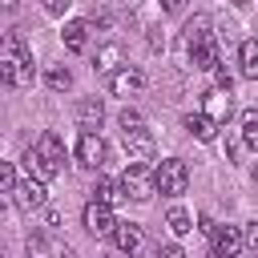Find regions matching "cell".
I'll list each match as a JSON object with an SVG mask.
<instances>
[{"instance_id": "6da1fadb", "label": "cell", "mask_w": 258, "mask_h": 258, "mask_svg": "<svg viewBox=\"0 0 258 258\" xmlns=\"http://www.w3.org/2000/svg\"><path fill=\"white\" fill-rule=\"evenodd\" d=\"M0 77L8 89H28L32 85V52L20 32H8L0 44Z\"/></svg>"}, {"instance_id": "7a4b0ae2", "label": "cell", "mask_w": 258, "mask_h": 258, "mask_svg": "<svg viewBox=\"0 0 258 258\" xmlns=\"http://www.w3.org/2000/svg\"><path fill=\"white\" fill-rule=\"evenodd\" d=\"M24 161H28V173H36V177L48 181V177H56L64 169V141L56 133H40L36 145L24 149Z\"/></svg>"}, {"instance_id": "3957f363", "label": "cell", "mask_w": 258, "mask_h": 258, "mask_svg": "<svg viewBox=\"0 0 258 258\" xmlns=\"http://www.w3.org/2000/svg\"><path fill=\"white\" fill-rule=\"evenodd\" d=\"M121 189H125L129 202H149L153 194H161L157 189V169L145 165V161H129L125 173H121Z\"/></svg>"}, {"instance_id": "277c9868", "label": "cell", "mask_w": 258, "mask_h": 258, "mask_svg": "<svg viewBox=\"0 0 258 258\" xmlns=\"http://www.w3.org/2000/svg\"><path fill=\"white\" fill-rule=\"evenodd\" d=\"M157 189H161L165 198H181V194L189 189V165H185L181 157H165V161L157 165Z\"/></svg>"}, {"instance_id": "5b68a950", "label": "cell", "mask_w": 258, "mask_h": 258, "mask_svg": "<svg viewBox=\"0 0 258 258\" xmlns=\"http://www.w3.org/2000/svg\"><path fill=\"white\" fill-rule=\"evenodd\" d=\"M105 157H109V145H105L101 133H81V137H77V165H85V169H101Z\"/></svg>"}, {"instance_id": "8992f818", "label": "cell", "mask_w": 258, "mask_h": 258, "mask_svg": "<svg viewBox=\"0 0 258 258\" xmlns=\"http://www.w3.org/2000/svg\"><path fill=\"white\" fill-rule=\"evenodd\" d=\"M12 206H16L20 214L40 210V206H44V177H36V173L20 177V185H16V194H12Z\"/></svg>"}, {"instance_id": "52a82bcc", "label": "cell", "mask_w": 258, "mask_h": 258, "mask_svg": "<svg viewBox=\"0 0 258 258\" xmlns=\"http://www.w3.org/2000/svg\"><path fill=\"white\" fill-rule=\"evenodd\" d=\"M117 226H121V222H117L113 206H101V202H89V206H85V230H89V234H97V238H113Z\"/></svg>"}, {"instance_id": "ba28073f", "label": "cell", "mask_w": 258, "mask_h": 258, "mask_svg": "<svg viewBox=\"0 0 258 258\" xmlns=\"http://www.w3.org/2000/svg\"><path fill=\"white\" fill-rule=\"evenodd\" d=\"M210 238H214V258H238L246 246V234L238 226H218Z\"/></svg>"}, {"instance_id": "9c48e42d", "label": "cell", "mask_w": 258, "mask_h": 258, "mask_svg": "<svg viewBox=\"0 0 258 258\" xmlns=\"http://www.w3.org/2000/svg\"><path fill=\"white\" fill-rule=\"evenodd\" d=\"M28 254H36V258H77V250L69 242L52 238V234H32L28 238Z\"/></svg>"}, {"instance_id": "30bf717a", "label": "cell", "mask_w": 258, "mask_h": 258, "mask_svg": "<svg viewBox=\"0 0 258 258\" xmlns=\"http://www.w3.org/2000/svg\"><path fill=\"white\" fill-rule=\"evenodd\" d=\"M145 89V77H141V69H133V64H125V69H117L113 77H109V93H117V97H133V93H141Z\"/></svg>"}, {"instance_id": "8fae6325", "label": "cell", "mask_w": 258, "mask_h": 258, "mask_svg": "<svg viewBox=\"0 0 258 258\" xmlns=\"http://www.w3.org/2000/svg\"><path fill=\"white\" fill-rule=\"evenodd\" d=\"M121 141H125V153L129 161H145L153 153V133L141 125V129H121Z\"/></svg>"}, {"instance_id": "7c38bea8", "label": "cell", "mask_w": 258, "mask_h": 258, "mask_svg": "<svg viewBox=\"0 0 258 258\" xmlns=\"http://www.w3.org/2000/svg\"><path fill=\"white\" fill-rule=\"evenodd\" d=\"M202 97H206V101H202V113H206V117H214L218 125H222V121H230L234 105H230V93H226V89H218V85H214V89H206Z\"/></svg>"}, {"instance_id": "4fadbf2b", "label": "cell", "mask_w": 258, "mask_h": 258, "mask_svg": "<svg viewBox=\"0 0 258 258\" xmlns=\"http://www.w3.org/2000/svg\"><path fill=\"white\" fill-rule=\"evenodd\" d=\"M113 242H117V250H121V254H129V258L145 250V234H141V226H137V222H121V226L113 230Z\"/></svg>"}, {"instance_id": "5bb4252c", "label": "cell", "mask_w": 258, "mask_h": 258, "mask_svg": "<svg viewBox=\"0 0 258 258\" xmlns=\"http://www.w3.org/2000/svg\"><path fill=\"white\" fill-rule=\"evenodd\" d=\"M93 69H97V73H105V77H113L117 69H125V48H121L117 40L101 44V48H97V60H93Z\"/></svg>"}, {"instance_id": "9a60e30c", "label": "cell", "mask_w": 258, "mask_h": 258, "mask_svg": "<svg viewBox=\"0 0 258 258\" xmlns=\"http://www.w3.org/2000/svg\"><path fill=\"white\" fill-rule=\"evenodd\" d=\"M77 121H81L85 133L101 129V121H105V105H101V97H85V101H77Z\"/></svg>"}, {"instance_id": "2e32d148", "label": "cell", "mask_w": 258, "mask_h": 258, "mask_svg": "<svg viewBox=\"0 0 258 258\" xmlns=\"http://www.w3.org/2000/svg\"><path fill=\"white\" fill-rule=\"evenodd\" d=\"M218 52H222V48H218V40L210 36V40H202V44L189 48V64L202 69V73H210V69H218Z\"/></svg>"}, {"instance_id": "e0dca14e", "label": "cell", "mask_w": 258, "mask_h": 258, "mask_svg": "<svg viewBox=\"0 0 258 258\" xmlns=\"http://www.w3.org/2000/svg\"><path fill=\"white\" fill-rule=\"evenodd\" d=\"M60 40H64L69 52H85L89 48V20H69L64 32H60Z\"/></svg>"}, {"instance_id": "ac0fdd59", "label": "cell", "mask_w": 258, "mask_h": 258, "mask_svg": "<svg viewBox=\"0 0 258 258\" xmlns=\"http://www.w3.org/2000/svg\"><path fill=\"white\" fill-rule=\"evenodd\" d=\"M198 141H214L218 137V121L214 117H206V113H185V121H181Z\"/></svg>"}, {"instance_id": "d6986e66", "label": "cell", "mask_w": 258, "mask_h": 258, "mask_svg": "<svg viewBox=\"0 0 258 258\" xmlns=\"http://www.w3.org/2000/svg\"><path fill=\"white\" fill-rule=\"evenodd\" d=\"M238 69H242L246 81H258V36L242 40V48H238Z\"/></svg>"}, {"instance_id": "ffe728a7", "label": "cell", "mask_w": 258, "mask_h": 258, "mask_svg": "<svg viewBox=\"0 0 258 258\" xmlns=\"http://www.w3.org/2000/svg\"><path fill=\"white\" fill-rule=\"evenodd\" d=\"M214 24H210V16L206 12H198V16H189L185 20V48H194V44H202V40H210L214 32H210Z\"/></svg>"}, {"instance_id": "44dd1931", "label": "cell", "mask_w": 258, "mask_h": 258, "mask_svg": "<svg viewBox=\"0 0 258 258\" xmlns=\"http://www.w3.org/2000/svg\"><path fill=\"white\" fill-rule=\"evenodd\" d=\"M121 198H125L121 181H113V177H97V185H93V202H101V206H117Z\"/></svg>"}, {"instance_id": "7402d4cb", "label": "cell", "mask_w": 258, "mask_h": 258, "mask_svg": "<svg viewBox=\"0 0 258 258\" xmlns=\"http://www.w3.org/2000/svg\"><path fill=\"white\" fill-rule=\"evenodd\" d=\"M242 141H246V149H258V109H246L242 113Z\"/></svg>"}, {"instance_id": "603a6c76", "label": "cell", "mask_w": 258, "mask_h": 258, "mask_svg": "<svg viewBox=\"0 0 258 258\" xmlns=\"http://www.w3.org/2000/svg\"><path fill=\"white\" fill-rule=\"evenodd\" d=\"M44 81H48V89H52V93H69V89H73V73H69L64 64L48 69V73H44Z\"/></svg>"}, {"instance_id": "cb8c5ba5", "label": "cell", "mask_w": 258, "mask_h": 258, "mask_svg": "<svg viewBox=\"0 0 258 258\" xmlns=\"http://www.w3.org/2000/svg\"><path fill=\"white\" fill-rule=\"evenodd\" d=\"M165 222H169V230H173V234H177V238H181V234H189V230H194V218H189V214H185V210H181V206H173V210H169V218H165Z\"/></svg>"}, {"instance_id": "d4e9b609", "label": "cell", "mask_w": 258, "mask_h": 258, "mask_svg": "<svg viewBox=\"0 0 258 258\" xmlns=\"http://www.w3.org/2000/svg\"><path fill=\"white\" fill-rule=\"evenodd\" d=\"M0 185H4V194H16L20 177H16V165H12V161H4V165H0Z\"/></svg>"}, {"instance_id": "484cf974", "label": "cell", "mask_w": 258, "mask_h": 258, "mask_svg": "<svg viewBox=\"0 0 258 258\" xmlns=\"http://www.w3.org/2000/svg\"><path fill=\"white\" fill-rule=\"evenodd\" d=\"M117 125H121V129H141L145 117H141L137 109H121V113H117Z\"/></svg>"}, {"instance_id": "4316f807", "label": "cell", "mask_w": 258, "mask_h": 258, "mask_svg": "<svg viewBox=\"0 0 258 258\" xmlns=\"http://www.w3.org/2000/svg\"><path fill=\"white\" fill-rule=\"evenodd\" d=\"M73 0H40V8L48 12V16H64V8H69Z\"/></svg>"}, {"instance_id": "83f0119b", "label": "cell", "mask_w": 258, "mask_h": 258, "mask_svg": "<svg viewBox=\"0 0 258 258\" xmlns=\"http://www.w3.org/2000/svg\"><path fill=\"white\" fill-rule=\"evenodd\" d=\"M157 258H185V250L177 242H165V246H157Z\"/></svg>"}, {"instance_id": "f1b7e54d", "label": "cell", "mask_w": 258, "mask_h": 258, "mask_svg": "<svg viewBox=\"0 0 258 258\" xmlns=\"http://www.w3.org/2000/svg\"><path fill=\"white\" fill-rule=\"evenodd\" d=\"M218 89H226V93L234 89V77H230V69H222V64H218Z\"/></svg>"}, {"instance_id": "f546056e", "label": "cell", "mask_w": 258, "mask_h": 258, "mask_svg": "<svg viewBox=\"0 0 258 258\" xmlns=\"http://www.w3.org/2000/svg\"><path fill=\"white\" fill-rule=\"evenodd\" d=\"M246 242L258 250V222H250V230H246Z\"/></svg>"}, {"instance_id": "4dcf8cb0", "label": "cell", "mask_w": 258, "mask_h": 258, "mask_svg": "<svg viewBox=\"0 0 258 258\" xmlns=\"http://www.w3.org/2000/svg\"><path fill=\"white\" fill-rule=\"evenodd\" d=\"M181 4H185V0H161V8H165V12H181Z\"/></svg>"}, {"instance_id": "1f68e13d", "label": "cell", "mask_w": 258, "mask_h": 258, "mask_svg": "<svg viewBox=\"0 0 258 258\" xmlns=\"http://www.w3.org/2000/svg\"><path fill=\"white\" fill-rule=\"evenodd\" d=\"M28 258H36V254H28Z\"/></svg>"}]
</instances>
